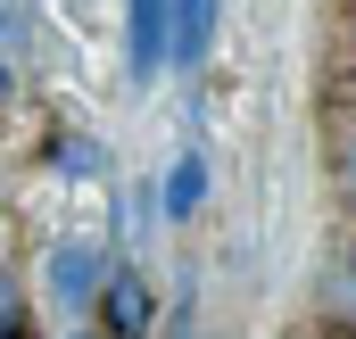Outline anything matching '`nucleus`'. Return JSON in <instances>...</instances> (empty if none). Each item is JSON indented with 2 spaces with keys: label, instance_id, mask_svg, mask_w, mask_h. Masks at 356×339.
Returning a JSON list of instances; mask_svg holds the SVG:
<instances>
[{
  "label": "nucleus",
  "instance_id": "obj_9",
  "mask_svg": "<svg viewBox=\"0 0 356 339\" xmlns=\"http://www.w3.org/2000/svg\"><path fill=\"white\" fill-rule=\"evenodd\" d=\"M58 166L67 174H99L108 158H99V141H58Z\"/></svg>",
  "mask_w": 356,
  "mask_h": 339
},
{
  "label": "nucleus",
  "instance_id": "obj_6",
  "mask_svg": "<svg viewBox=\"0 0 356 339\" xmlns=\"http://www.w3.org/2000/svg\"><path fill=\"white\" fill-rule=\"evenodd\" d=\"M323 174H332L340 207L356 215V116H340V124H332V141H323Z\"/></svg>",
  "mask_w": 356,
  "mask_h": 339
},
{
  "label": "nucleus",
  "instance_id": "obj_7",
  "mask_svg": "<svg viewBox=\"0 0 356 339\" xmlns=\"http://www.w3.org/2000/svg\"><path fill=\"white\" fill-rule=\"evenodd\" d=\"M25 42H33V17H25V8H8V0H0V58H8V67H17V58H25Z\"/></svg>",
  "mask_w": 356,
  "mask_h": 339
},
{
  "label": "nucleus",
  "instance_id": "obj_10",
  "mask_svg": "<svg viewBox=\"0 0 356 339\" xmlns=\"http://www.w3.org/2000/svg\"><path fill=\"white\" fill-rule=\"evenodd\" d=\"M0 99H17V67L8 58H0Z\"/></svg>",
  "mask_w": 356,
  "mask_h": 339
},
{
  "label": "nucleus",
  "instance_id": "obj_4",
  "mask_svg": "<svg viewBox=\"0 0 356 339\" xmlns=\"http://www.w3.org/2000/svg\"><path fill=\"white\" fill-rule=\"evenodd\" d=\"M216 0H166V75H199L216 50Z\"/></svg>",
  "mask_w": 356,
  "mask_h": 339
},
{
  "label": "nucleus",
  "instance_id": "obj_8",
  "mask_svg": "<svg viewBox=\"0 0 356 339\" xmlns=\"http://www.w3.org/2000/svg\"><path fill=\"white\" fill-rule=\"evenodd\" d=\"M149 224H158V199H149V190H141V199L124 190V199H116V232L133 240V232H149Z\"/></svg>",
  "mask_w": 356,
  "mask_h": 339
},
{
  "label": "nucleus",
  "instance_id": "obj_3",
  "mask_svg": "<svg viewBox=\"0 0 356 339\" xmlns=\"http://www.w3.org/2000/svg\"><path fill=\"white\" fill-rule=\"evenodd\" d=\"M166 75V0H124V83L149 91Z\"/></svg>",
  "mask_w": 356,
  "mask_h": 339
},
{
  "label": "nucleus",
  "instance_id": "obj_12",
  "mask_svg": "<svg viewBox=\"0 0 356 339\" xmlns=\"http://www.w3.org/2000/svg\"><path fill=\"white\" fill-rule=\"evenodd\" d=\"M0 290H8V281H0Z\"/></svg>",
  "mask_w": 356,
  "mask_h": 339
},
{
  "label": "nucleus",
  "instance_id": "obj_2",
  "mask_svg": "<svg viewBox=\"0 0 356 339\" xmlns=\"http://www.w3.org/2000/svg\"><path fill=\"white\" fill-rule=\"evenodd\" d=\"M99 273H108V249H99V240H58V249H50L42 281H50V306H58L67 323H83V315H91Z\"/></svg>",
  "mask_w": 356,
  "mask_h": 339
},
{
  "label": "nucleus",
  "instance_id": "obj_11",
  "mask_svg": "<svg viewBox=\"0 0 356 339\" xmlns=\"http://www.w3.org/2000/svg\"><path fill=\"white\" fill-rule=\"evenodd\" d=\"M182 339H216V331H182Z\"/></svg>",
  "mask_w": 356,
  "mask_h": 339
},
{
  "label": "nucleus",
  "instance_id": "obj_5",
  "mask_svg": "<svg viewBox=\"0 0 356 339\" xmlns=\"http://www.w3.org/2000/svg\"><path fill=\"white\" fill-rule=\"evenodd\" d=\"M207 182H216V166H207V149H182L175 166H166V182H158V215H199L207 207Z\"/></svg>",
  "mask_w": 356,
  "mask_h": 339
},
{
  "label": "nucleus",
  "instance_id": "obj_1",
  "mask_svg": "<svg viewBox=\"0 0 356 339\" xmlns=\"http://www.w3.org/2000/svg\"><path fill=\"white\" fill-rule=\"evenodd\" d=\"M83 323H99V339H149V323H158V290H149V273L124 265V256H108L99 298H91Z\"/></svg>",
  "mask_w": 356,
  "mask_h": 339
}]
</instances>
